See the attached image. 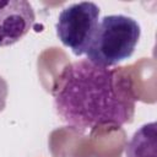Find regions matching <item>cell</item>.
Masks as SVG:
<instances>
[{"mask_svg":"<svg viewBox=\"0 0 157 157\" xmlns=\"http://www.w3.org/2000/svg\"><path fill=\"white\" fill-rule=\"evenodd\" d=\"M36 15L26 0H0V47L22 39L33 27Z\"/></svg>","mask_w":157,"mask_h":157,"instance_id":"4","label":"cell"},{"mask_svg":"<svg viewBox=\"0 0 157 157\" xmlns=\"http://www.w3.org/2000/svg\"><path fill=\"white\" fill-rule=\"evenodd\" d=\"M140 36V25L132 17L125 15L104 16L86 52L87 60L105 67L118 65L134 54Z\"/></svg>","mask_w":157,"mask_h":157,"instance_id":"2","label":"cell"},{"mask_svg":"<svg viewBox=\"0 0 157 157\" xmlns=\"http://www.w3.org/2000/svg\"><path fill=\"white\" fill-rule=\"evenodd\" d=\"M99 7L92 1L75 2L59 13L56 36L76 56L86 54L98 26Z\"/></svg>","mask_w":157,"mask_h":157,"instance_id":"3","label":"cell"},{"mask_svg":"<svg viewBox=\"0 0 157 157\" xmlns=\"http://www.w3.org/2000/svg\"><path fill=\"white\" fill-rule=\"evenodd\" d=\"M60 120L85 134L99 126L120 128L132 121L136 96L131 78L118 69L87 59L66 65L53 87Z\"/></svg>","mask_w":157,"mask_h":157,"instance_id":"1","label":"cell"},{"mask_svg":"<svg viewBox=\"0 0 157 157\" xmlns=\"http://www.w3.org/2000/svg\"><path fill=\"white\" fill-rule=\"evenodd\" d=\"M156 123L142 125L125 147L126 157H157Z\"/></svg>","mask_w":157,"mask_h":157,"instance_id":"5","label":"cell"}]
</instances>
